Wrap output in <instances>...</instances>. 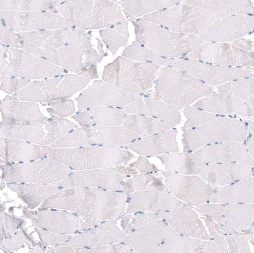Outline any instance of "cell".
Wrapping results in <instances>:
<instances>
[{
	"mask_svg": "<svg viewBox=\"0 0 254 253\" xmlns=\"http://www.w3.org/2000/svg\"><path fill=\"white\" fill-rule=\"evenodd\" d=\"M64 196V207L80 218L79 229L86 230L124 214L126 195L98 188L70 187Z\"/></svg>",
	"mask_w": 254,
	"mask_h": 253,
	"instance_id": "obj_1",
	"label": "cell"
},
{
	"mask_svg": "<svg viewBox=\"0 0 254 253\" xmlns=\"http://www.w3.org/2000/svg\"><path fill=\"white\" fill-rule=\"evenodd\" d=\"M91 33L78 29L63 30L62 48L36 56L79 76L98 78L97 65L108 53L103 51L101 42L95 46Z\"/></svg>",
	"mask_w": 254,
	"mask_h": 253,
	"instance_id": "obj_2",
	"label": "cell"
},
{
	"mask_svg": "<svg viewBox=\"0 0 254 253\" xmlns=\"http://www.w3.org/2000/svg\"><path fill=\"white\" fill-rule=\"evenodd\" d=\"M48 158L63 163L75 171L93 169H111L135 158L127 150L109 145H97L52 149Z\"/></svg>",
	"mask_w": 254,
	"mask_h": 253,
	"instance_id": "obj_3",
	"label": "cell"
},
{
	"mask_svg": "<svg viewBox=\"0 0 254 253\" xmlns=\"http://www.w3.org/2000/svg\"><path fill=\"white\" fill-rule=\"evenodd\" d=\"M135 28L137 42L166 58L178 57L197 50L202 43L192 34L177 33L127 14Z\"/></svg>",
	"mask_w": 254,
	"mask_h": 253,
	"instance_id": "obj_4",
	"label": "cell"
},
{
	"mask_svg": "<svg viewBox=\"0 0 254 253\" xmlns=\"http://www.w3.org/2000/svg\"><path fill=\"white\" fill-rule=\"evenodd\" d=\"M155 83V98L182 108L213 92L194 76L168 66L162 69Z\"/></svg>",
	"mask_w": 254,
	"mask_h": 253,
	"instance_id": "obj_5",
	"label": "cell"
},
{
	"mask_svg": "<svg viewBox=\"0 0 254 253\" xmlns=\"http://www.w3.org/2000/svg\"><path fill=\"white\" fill-rule=\"evenodd\" d=\"M58 11L84 31L112 27L125 20L120 6L110 1H66Z\"/></svg>",
	"mask_w": 254,
	"mask_h": 253,
	"instance_id": "obj_6",
	"label": "cell"
},
{
	"mask_svg": "<svg viewBox=\"0 0 254 253\" xmlns=\"http://www.w3.org/2000/svg\"><path fill=\"white\" fill-rule=\"evenodd\" d=\"M160 65L119 56L106 66L103 80L127 93L142 96L152 87Z\"/></svg>",
	"mask_w": 254,
	"mask_h": 253,
	"instance_id": "obj_7",
	"label": "cell"
},
{
	"mask_svg": "<svg viewBox=\"0 0 254 253\" xmlns=\"http://www.w3.org/2000/svg\"><path fill=\"white\" fill-rule=\"evenodd\" d=\"M182 130L184 152L189 153L208 145L242 142L249 134L245 122L226 117H217L198 127Z\"/></svg>",
	"mask_w": 254,
	"mask_h": 253,
	"instance_id": "obj_8",
	"label": "cell"
},
{
	"mask_svg": "<svg viewBox=\"0 0 254 253\" xmlns=\"http://www.w3.org/2000/svg\"><path fill=\"white\" fill-rule=\"evenodd\" d=\"M62 73L52 63L24 50L1 47V77L38 79L59 77Z\"/></svg>",
	"mask_w": 254,
	"mask_h": 253,
	"instance_id": "obj_9",
	"label": "cell"
},
{
	"mask_svg": "<svg viewBox=\"0 0 254 253\" xmlns=\"http://www.w3.org/2000/svg\"><path fill=\"white\" fill-rule=\"evenodd\" d=\"M184 3L150 13L143 16L142 18L147 22L177 33L192 34L205 31L215 20L213 16L207 12L196 16V15L203 12L204 9L192 16L197 13L194 12L198 8L185 1Z\"/></svg>",
	"mask_w": 254,
	"mask_h": 253,
	"instance_id": "obj_10",
	"label": "cell"
},
{
	"mask_svg": "<svg viewBox=\"0 0 254 253\" xmlns=\"http://www.w3.org/2000/svg\"><path fill=\"white\" fill-rule=\"evenodd\" d=\"M3 178L8 182L47 184L67 178L72 170L66 165L48 158L28 162L7 163L1 166Z\"/></svg>",
	"mask_w": 254,
	"mask_h": 253,
	"instance_id": "obj_11",
	"label": "cell"
},
{
	"mask_svg": "<svg viewBox=\"0 0 254 253\" xmlns=\"http://www.w3.org/2000/svg\"><path fill=\"white\" fill-rule=\"evenodd\" d=\"M162 174L169 193L180 201L192 206L209 203L221 186L210 185L200 177L171 172Z\"/></svg>",
	"mask_w": 254,
	"mask_h": 253,
	"instance_id": "obj_12",
	"label": "cell"
},
{
	"mask_svg": "<svg viewBox=\"0 0 254 253\" xmlns=\"http://www.w3.org/2000/svg\"><path fill=\"white\" fill-rule=\"evenodd\" d=\"M1 22L13 31L68 30L73 26L61 14L43 12L1 11Z\"/></svg>",
	"mask_w": 254,
	"mask_h": 253,
	"instance_id": "obj_13",
	"label": "cell"
},
{
	"mask_svg": "<svg viewBox=\"0 0 254 253\" xmlns=\"http://www.w3.org/2000/svg\"><path fill=\"white\" fill-rule=\"evenodd\" d=\"M142 96L124 92L103 80H96L76 98L79 111L99 106L123 109Z\"/></svg>",
	"mask_w": 254,
	"mask_h": 253,
	"instance_id": "obj_14",
	"label": "cell"
},
{
	"mask_svg": "<svg viewBox=\"0 0 254 253\" xmlns=\"http://www.w3.org/2000/svg\"><path fill=\"white\" fill-rule=\"evenodd\" d=\"M167 66L192 75L209 86H215L231 81L254 76L248 70L208 65L203 64V62L192 60H173L167 64Z\"/></svg>",
	"mask_w": 254,
	"mask_h": 253,
	"instance_id": "obj_15",
	"label": "cell"
},
{
	"mask_svg": "<svg viewBox=\"0 0 254 253\" xmlns=\"http://www.w3.org/2000/svg\"><path fill=\"white\" fill-rule=\"evenodd\" d=\"M176 232L161 219L140 227L127 235L119 243L132 253H155L168 237Z\"/></svg>",
	"mask_w": 254,
	"mask_h": 253,
	"instance_id": "obj_16",
	"label": "cell"
},
{
	"mask_svg": "<svg viewBox=\"0 0 254 253\" xmlns=\"http://www.w3.org/2000/svg\"><path fill=\"white\" fill-rule=\"evenodd\" d=\"M185 204L167 192L142 191L126 195L124 214L167 211Z\"/></svg>",
	"mask_w": 254,
	"mask_h": 253,
	"instance_id": "obj_17",
	"label": "cell"
},
{
	"mask_svg": "<svg viewBox=\"0 0 254 253\" xmlns=\"http://www.w3.org/2000/svg\"><path fill=\"white\" fill-rule=\"evenodd\" d=\"M160 219L180 235L203 240H211L205 227L192 205L184 204L158 213Z\"/></svg>",
	"mask_w": 254,
	"mask_h": 253,
	"instance_id": "obj_18",
	"label": "cell"
},
{
	"mask_svg": "<svg viewBox=\"0 0 254 253\" xmlns=\"http://www.w3.org/2000/svg\"><path fill=\"white\" fill-rule=\"evenodd\" d=\"M128 176L119 174L111 169L88 170L72 172L57 184L62 187L98 188L121 192L122 182Z\"/></svg>",
	"mask_w": 254,
	"mask_h": 253,
	"instance_id": "obj_19",
	"label": "cell"
},
{
	"mask_svg": "<svg viewBox=\"0 0 254 253\" xmlns=\"http://www.w3.org/2000/svg\"><path fill=\"white\" fill-rule=\"evenodd\" d=\"M121 216L87 229L70 241L68 246L90 249L119 243L127 235L118 226Z\"/></svg>",
	"mask_w": 254,
	"mask_h": 253,
	"instance_id": "obj_20",
	"label": "cell"
},
{
	"mask_svg": "<svg viewBox=\"0 0 254 253\" xmlns=\"http://www.w3.org/2000/svg\"><path fill=\"white\" fill-rule=\"evenodd\" d=\"M207 163H238L254 167V160L242 142H226L203 146L193 152Z\"/></svg>",
	"mask_w": 254,
	"mask_h": 253,
	"instance_id": "obj_21",
	"label": "cell"
},
{
	"mask_svg": "<svg viewBox=\"0 0 254 253\" xmlns=\"http://www.w3.org/2000/svg\"><path fill=\"white\" fill-rule=\"evenodd\" d=\"M182 109L155 98L142 96L123 110L127 114L156 118L173 129L181 122L180 111Z\"/></svg>",
	"mask_w": 254,
	"mask_h": 253,
	"instance_id": "obj_22",
	"label": "cell"
},
{
	"mask_svg": "<svg viewBox=\"0 0 254 253\" xmlns=\"http://www.w3.org/2000/svg\"><path fill=\"white\" fill-rule=\"evenodd\" d=\"M250 17L239 16L220 19L208 27L200 37L207 41L224 42L234 40L254 29V18Z\"/></svg>",
	"mask_w": 254,
	"mask_h": 253,
	"instance_id": "obj_23",
	"label": "cell"
},
{
	"mask_svg": "<svg viewBox=\"0 0 254 253\" xmlns=\"http://www.w3.org/2000/svg\"><path fill=\"white\" fill-rule=\"evenodd\" d=\"M178 131L172 129L167 132L140 137L123 148L143 156H151L179 152L177 142Z\"/></svg>",
	"mask_w": 254,
	"mask_h": 253,
	"instance_id": "obj_24",
	"label": "cell"
},
{
	"mask_svg": "<svg viewBox=\"0 0 254 253\" xmlns=\"http://www.w3.org/2000/svg\"><path fill=\"white\" fill-rule=\"evenodd\" d=\"M254 167L238 163L208 164L199 175L210 185L222 186L250 178Z\"/></svg>",
	"mask_w": 254,
	"mask_h": 253,
	"instance_id": "obj_25",
	"label": "cell"
},
{
	"mask_svg": "<svg viewBox=\"0 0 254 253\" xmlns=\"http://www.w3.org/2000/svg\"><path fill=\"white\" fill-rule=\"evenodd\" d=\"M52 147L18 139L1 137V156L7 163L48 158Z\"/></svg>",
	"mask_w": 254,
	"mask_h": 253,
	"instance_id": "obj_26",
	"label": "cell"
},
{
	"mask_svg": "<svg viewBox=\"0 0 254 253\" xmlns=\"http://www.w3.org/2000/svg\"><path fill=\"white\" fill-rule=\"evenodd\" d=\"M193 107L215 115L234 113L248 117L254 115V107L236 96L224 93L204 97Z\"/></svg>",
	"mask_w": 254,
	"mask_h": 253,
	"instance_id": "obj_27",
	"label": "cell"
},
{
	"mask_svg": "<svg viewBox=\"0 0 254 253\" xmlns=\"http://www.w3.org/2000/svg\"><path fill=\"white\" fill-rule=\"evenodd\" d=\"M63 30L32 31L16 34L18 49L35 55L54 51L64 45Z\"/></svg>",
	"mask_w": 254,
	"mask_h": 253,
	"instance_id": "obj_28",
	"label": "cell"
},
{
	"mask_svg": "<svg viewBox=\"0 0 254 253\" xmlns=\"http://www.w3.org/2000/svg\"><path fill=\"white\" fill-rule=\"evenodd\" d=\"M0 110L2 121L6 122H41L47 119L35 102L21 101L16 97L7 96L1 101Z\"/></svg>",
	"mask_w": 254,
	"mask_h": 253,
	"instance_id": "obj_29",
	"label": "cell"
},
{
	"mask_svg": "<svg viewBox=\"0 0 254 253\" xmlns=\"http://www.w3.org/2000/svg\"><path fill=\"white\" fill-rule=\"evenodd\" d=\"M209 203H254V179L249 178L220 187Z\"/></svg>",
	"mask_w": 254,
	"mask_h": 253,
	"instance_id": "obj_30",
	"label": "cell"
},
{
	"mask_svg": "<svg viewBox=\"0 0 254 253\" xmlns=\"http://www.w3.org/2000/svg\"><path fill=\"white\" fill-rule=\"evenodd\" d=\"M157 157L167 172L184 175H199L208 164L193 153L171 152Z\"/></svg>",
	"mask_w": 254,
	"mask_h": 253,
	"instance_id": "obj_31",
	"label": "cell"
},
{
	"mask_svg": "<svg viewBox=\"0 0 254 253\" xmlns=\"http://www.w3.org/2000/svg\"><path fill=\"white\" fill-rule=\"evenodd\" d=\"M1 137L23 140L45 145V133L40 122H6L0 123Z\"/></svg>",
	"mask_w": 254,
	"mask_h": 253,
	"instance_id": "obj_32",
	"label": "cell"
},
{
	"mask_svg": "<svg viewBox=\"0 0 254 253\" xmlns=\"http://www.w3.org/2000/svg\"><path fill=\"white\" fill-rule=\"evenodd\" d=\"M226 224L238 232L254 231V204L253 203L225 204Z\"/></svg>",
	"mask_w": 254,
	"mask_h": 253,
	"instance_id": "obj_33",
	"label": "cell"
},
{
	"mask_svg": "<svg viewBox=\"0 0 254 253\" xmlns=\"http://www.w3.org/2000/svg\"><path fill=\"white\" fill-rule=\"evenodd\" d=\"M104 145L105 143L96 129L93 127H81L72 130L51 146L54 149H73Z\"/></svg>",
	"mask_w": 254,
	"mask_h": 253,
	"instance_id": "obj_34",
	"label": "cell"
},
{
	"mask_svg": "<svg viewBox=\"0 0 254 253\" xmlns=\"http://www.w3.org/2000/svg\"><path fill=\"white\" fill-rule=\"evenodd\" d=\"M64 76L45 80L34 81L14 96L23 101L47 103L55 93Z\"/></svg>",
	"mask_w": 254,
	"mask_h": 253,
	"instance_id": "obj_35",
	"label": "cell"
},
{
	"mask_svg": "<svg viewBox=\"0 0 254 253\" xmlns=\"http://www.w3.org/2000/svg\"><path fill=\"white\" fill-rule=\"evenodd\" d=\"M122 126L135 133L140 137L162 133L172 129L156 118L128 114L125 116Z\"/></svg>",
	"mask_w": 254,
	"mask_h": 253,
	"instance_id": "obj_36",
	"label": "cell"
},
{
	"mask_svg": "<svg viewBox=\"0 0 254 253\" xmlns=\"http://www.w3.org/2000/svg\"><path fill=\"white\" fill-rule=\"evenodd\" d=\"M163 180V178L159 175L135 174L132 177L129 176L123 180L121 191L126 195L142 191L168 192V188Z\"/></svg>",
	"mask_w": 254,
	"mask_h": 253,
	"instance_id": "obj_37",
	"label": "cell"
},
{
	"mask_svg": "<svg viewBox=\"0 0 254 253\" xmlns=\"http://www.w3.org/2000/svg\"><path fill=\"white\" fill-rule=\"evenodd\" d=\"M92 127L100 133L106 145L116 147L121 149L140 137L135 133L122 126L107 127L93 125Z\"/></svg>",
	"mask_w": 254,
	"mask_h": 253,
	"instance_id": "obj_38",
	"label": "cell"
},
{
	"mask_svg": "<svg viewBox=\"0 0 254 253\" xmlns=\"http://www.w3.org/2000/svg\"><path fill=\"white\" fill-rule=\"evenodd\" d=\"M51 117L41 122L45 131V145H52L65 136L78 125L68 119L50 114Z\"/></svg>",
	"mask_w": 254,
	"mask_h": 253,
	"instance_id": "obj_39",
	"label": "cell"
},
{
	"mask_svg": "<svg viewBox=\"0 0 254 253\" xmlns=\"http://www.w3.org/2000/svg\"><path fill=\"white\" fill-rule=\"evenodd\" d=\"M119 3L125 11L136 18L154 11L157 12L171 8L180 3V1L124 0Z\"/></svg>",
	"mask_w": 254,
	"mask_h": 253,
	"instance_id": "obj_40",
	"label": "cell"
},
{
	"mask_svg": "<svg viewBox=\"0 0 254 253\" xmlns=\"http://www.w3.org/2000/svg\"><path fill=\"white\" fill-rule=\"evenodd\" d=\"M92 126L97 125L107 127L122 126L127 114L123 109L99 106L86 109Z\"/></svg>",
	"mask_w": 254,
	"mask_h": 253,
	"instance_id": "obj_41",
	"label": "cell"
},
{
	"mask_svg": "<svg viewBox=\"0 0 254 253\" xmlns=\"http://www.w3.org/2000/svg\"><path fill=\"white\" fill-rule=\"evenodd\" d=\"M128 20L115 25L111 28L100 31L101 37L107 49L113 55L120 48L127 45L130 37L128 32Z\"/></svg>",
	"mask_w": 254,
	"mask_h": 253,
	"instance_id": "obj_42",
	"label": "cell"
},
{
	"mask_svg": "<svg viewBox=\"0 0 254 253\" xmlns=\"http://www.w3.org/2000/svg\"><path fill=\"white\" fill-rule=\"evenodd\" d=\"M254 78L237 79L226 82L218 87L221 93L230 94L240 99L254 107Z\"/></svg>",
	"mask_w": 254,
	"mask_h": 253,
	"instance_id": "obj_43",
	"label": "cell"
},
{
	"mask_svg": "<svg viewBox=\"0 0 254 253\" xmlns=\"http://www.w3.org/2000/svg\"><path fill=\"white\" fill-rule=\"evenodd\" d=\"M122 56L135 61L154 63L159 65H167L174 60L162 57L137 41L126 48L123 51Z\"/></svg>",
	"mask_w": 254,
	"mask_h": 253,
	"instance_id": "obj_44",
	"label": "cell"
},
{
	"mask_svg": "<svg viewBox=\"0 0 254 253\" xmlns=\"http://www.w3.org/2000/svg\"><path fill=\"white\" fill-rule=\"evenodd\" d=\"M90 82V79L88 78L72 74L66 75L57 86L49 102L67 100L85 88Z\"/></svg>",
	"mask_w": 254,
	"mask_h": 253,
	"instance_id": "obj_45",
	"label": "cell"
},
{
	"mask_svg": "<svg viewBox=\"0 0 254 253\" xmlns=\"http://www.w3.org/2000/svg\"><path fill=\"white\" fill-rule=\"evenodd\" d=\"M201 241L176 233L165 240L155 253H190Z\"/></svg>",
	"mask_w": 254,
	"mask_h": 253,
	"instance_id": "obj_46",
	"label": "cell"
},
{
	"mask_svg": "<svg viewBox=\"0 0 254 253\" xmlns=\"http://www.w3.org/2000/svg\"><path fill=\"white\" fill-rule=\"evenodd\" d=\"M225 204L207 203L195 206L202 215L213 219L225 235L238 233V231L226 224L224 215Z\"/></svg>",
	"mask_w": 254,
	"mask_h": 253,
	"instance_id": "obj_47",
	"label": "cell"
},
{
	"mask_svg": "<svg viewBox=\"0 0 254 253\" xmlns=\"http://www.w3.org/2000/svg\"><path fill=\"white\" fill-rule=\"evenodd\" d=\"M62 1H5V10L13 11H51L58 8Z\"/></svg>",
	"mask_w": 254,
	"mask_h": 253,
	"instance_id": "obj_48",
	"label": "cell"
},
{
	"mask_svg": "<svg viewBox=\"0 0 254 253\" xmlns=\"http://www.w3.org/2000/svg\"><path fill=\"white\" fill-rule=\"evenodd\" d=\"M159 219V214L154 212L126 214L121 216L120 226L125 234L128 235L140 227Z\"/></svg>",
	"mask_w": 254,
	"mask_h": 253,
	"instance_id": "obj_49",
	"label": "cell"
},
{
	"mask_svg": "<svg viewBox=\"0 0 254 253\" xmlns=\"http://www.w3.org/2000/svg\"><path fill=\"white\" fill-rule=\"evenodd\" d=\"M183 112L187 119L183 126L185 129L198 127L217 117L216 115L190 107H186Z\"/></svg>",
	"mask_w": 254,
	"mask_h": 253,
	"instance_id": "obj_50",
	"label": "cell"
},
{
	"mask_svg": "<svg viewBox=\"0 0 254 253\" xmlns=\"http://www.w3.org/2000/svg\"><path fill=\"white\" fill-rule=\"evenodd\" d=\"M227 242L228 253H251L248 239L245 233H238L224 235Z\"/></svg>",
	"mask_w": 254,
	"mask_h": 253,
	"instance_id": "obj_51",
	"label": "cell"
},
{
	"mask_svg": "<svg viewBox=\"0 0 254 253\" xmlns=\"http://www.w3.org/2000/svg\"><path fill=\"white\" fill-rule=\"evenodd\" d=\"M42 105H48L51 107L47 109L50 114L58 115L61 117L69 116L73 114L75 111L74 101L69 99L52 101Z\"/></svg>",
	"mask_w": 254,
	"mask_h": 253,
	"instance_id": "obj_52",
	"label": "cell"
},
{
	"mask_svg": "<svg viewBox=\"0 0 254 253\" xmlns=\"http://www.w3.org/2000/svg\"><path fill=\"white\" fill-rule=\"evenodd\" d=\"M30 84V80L9 76L1 77V90L13 96Z\"/></svg>",
	"mask_w": 254,
	"mask_h": 253,
	"instance_id": "obj_53",
	"label": "cell"
},
{
	"mask_svg": "<svg viewBox=\"0 0 254 253\" xmlns=\"http://www.w3.org/2000/svg\"><path fill=\"white\" fill-rule=\"evenodd\" d=\"M129 166L135 168L140 174H152L159 172L156 165L151 163L143 156L140 155L135 162L129 164Z\"/></svg>",
	"mask_w": 254,
	"mask_h": 253,
	"instance_id": "obj_54",
	"label": "cell"
},
{
	"mask_svg": "<svg viewBox=\"0 0 254 253\" xmlns=\"http://www.w3.org/2000/svg\"><path fill=\"white\" fill-rule=\"evenodd\" d=\"M190 253H221L215 242L202 241Z\"/></svg>",
	"mask_w": 254,
	"mask_h": 253,
	"instance_id": "obj_55",
	"label": "cell"
},
{
	"mask_svg": "<svg viewBox=\"0 0 254 253\" xmlns=\"http://www.w3.org/2000/svg\"><path fill=\"white\" fill-rule=\"evenodd\" d=\"M205 223L208 228L211 240H215L221 236L225 235L223 232L213 219L207 217L205 219Z\"/></svg>",
	"mask_w": 254,
	"mask_h": 253,
	"instance_id": "obj_56",
	"label": "cell"
},
{
	"mask_svg": "<svg viewBox=\"0 0 254 253\" xmlns=\"http://www.w3.org/2000/svg\"><path fill=\"white\" fill-rule=\"evenodd\" d=\"M111 170L122 175L130 176L139 174L135 168L129 166L118 165L111 168Z\"/></svg>",
	"mask_w": 254,
	"mask_h": 253,
	"instance_id": "obj_57",
	"label": "cell"
},
{
	"mask_svg": "<svg viewBox=\"0 0 254 253\" xmlns=\"http://www.w3.org/2000/svg\"><path fill=\"white\" fill-rule=\"evenodd\" d=\"M214 242L221 253H228L227 243L225 239L224 235L216 238L214 240Z\"/></svg>",
	"mask_w": 254,
	"mask_h": 253,
	"instance_id": "obj_58",
	"label": "cell"
},
{
	"mask_svg": "<svg viewBox=\"0 0 254 253\" xmlns=\"http://www.w3.org/2000/svg\"><path fill=\"white\" fill-rule=\"evenodd\" d=\"M250 137L247 140L246 144L245 145L247 150L250 155L254 157V133L251 134Z\"/></svg>",
	"mask_w": 254,
	"mask_h": 253,
	"instance_id": "obj_59",
	"label": "cell"
},
{
	"mask_svg": "<svg viewBox=\"0 0 254 253\" xmlns=\"http://www.w3.org/2000/svg\"><path fill=\"white\" fill-rule=\"evenodd\" d=\"M246 125L247 126V128L250 131L254 133V121L251 120H247L245 121Z\"/></svg>",
	"mask_w": 254,
	"mask_h": 253,
	"instance_id": "obj_60",
	"label": "cell"
}]
</instances>
